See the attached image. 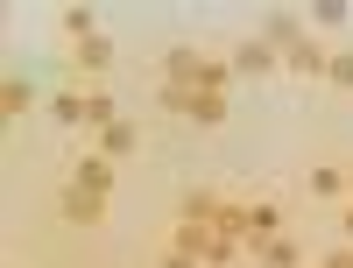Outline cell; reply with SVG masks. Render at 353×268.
Returning <instances> with one entry per match:
<instances>
[{
  "label": "cell",
  "instance_id": "8992f818",
  "mask_svg": "<svg viewBox=\"0 0 353 268\" xmlns=\"http://www.w3.org/2000/svg\"><path fill=\"white\" fill-rule=\"evenodd\" d=\"M325 64H332V43H318V36H304L297 50L283 56V71L290 78H311V85H325Z\"/></svg>",
  "mask_w": 353,
  "mask_h": 268
},
{
  "label": "cell",
  "instance_id": "ba28073f",
  "mask_svg": "<svg viewBox=\"0 0 353 268\" xmlns=\"http://www.w3.org/2000/svg\"><path fill=\"white\" fill-rule=\"evenodd\" d=\"M219 212H226V191H219V184H191L176 219H191V226H219Z\"/></svg>",
  "mask_w": 353,
  "mask_h": 268
},
{
  "label": "cell",
  "instance_id": "30bf717a",
  "mask_svg": "<svg viewBox=\"0 0 353 268\" xmlns=\"http://www.w3.org/2000/svg\"><path fill=\"white\" fill-rule=\"evenodd\" d=\"M64 176H71L78 191H99V198H113V163L99 156V148H92V156H71V169H64Z\"/></svg>",
  "mask_w": 353,
  "mask_h": 268
},
{
  "label": "cell",
  "instance_id": "52a82bcc",
  "mask_svg": "<svg viewBox=\"0 0 353 268\" xmlns=\"http://www.w3.org/2000/svg\"><path fill=\"white\" fill-rule=\"evenodd\" d=\"M92 148H99L106 163H128L134 148H141V121H128V113H121L113 127H99V134H92Z\"/></svg>",
  "mask_w": 353,
  "mask_h": 268
},
{
  "label": "cell",
  "instance_id": "603a6c76",
  "mask_svg": "<svg viewBox=\"0 0 353 268\" xmlns=\"http://www.w3.org/2000/svg\"><path fill=\"white\" fill-rule=\"evenodd\" d=\"M346 205H353V169H346Z\"/></svg>",
  "mask_w": 353,
  "mask_h": 268
},
{
  "label": "cell",
  "instance_id": "4fadbf2b",
  "mask_svg": "<svg viewBox=\"0 0 353 268\" xmlns=\"http://www.w3.org/2000/svg\"><path fill=\"white\" fill-rule=\"evenodd\" d=\"M346 21H353L346 0H311V8H304V28H311V36H339Z\"/></svg>",
  "mask_w": 353,
  "mask_h": 268
},
{
  "label": "cell",
  "instance_id": "6da1fadb",
  "mask_svg": "<svg viewBox=\"0 0 353 268\" xmlns=\"http://www.w3.org/2000/svg\"><path fill=\"white\" fill-rule=\"evenodd\" d=\"M71 50V85H106V71H113V36L99 28V36H85V43H64Z\"/></svg>",
  "mask_w": 353,
  "mask_h": 268
},
{
  "label": "cell",
  "instance_id": "e0dca14e",
  "mask_svg": "<svg viewBox=\"0 0 353 268\" xmlns=\"http://www.w3.org/2000/svg\"><path fill=\"white\" fill-rule=\"evenodd\" d=\"M57 28H64V43H85V36H99V14L78 0V8H57Z\"/></svg>",
  "mask_w": 353,
  "mask_h": 268
},
{
  "label": "cell",
  "instance_id": "7c38bea8",
  "mask_svg": "<svg viewBox=\"0 0 353 268\" xmlns=\"http://www.w3.org/2000/svg\"><path fill=\"white\" fill-rule=\"evenodd\" d=\"M43 92H36V78H21V71H8V78H0V113H8V121H21V113L28 106H36Z\"/></svg>",
  "mask_w": 353,
  "mask_h": 268
},
{
  "label": "cell",
  "instance_id": "5b68a950",
  "mask_svg": "<svg viewBox=\"0 0 353 268\" xmlns=\"http://www.w3.org/2000/svg\"><path fill=\"white\" fill-rule=\"evenodd\" d=\"M283 71V56L261 43V36H248V43H233V78H276Z\"/></svg>",
  "mask_w": 353,
  "mask_h": 268
},
{
  "label": "cell",
  "instance_id": "277c9868",
  "mask_svg": "<svg viewBox=\"0 0 353 268\" xmlns=\"http://www.w3.org/2000/svg\"><path fill=\"white\" fill-rule=\"evenodd\" d=\"M254 36L269 43L276 56H290V50H297V43L311 36V28H304V14H297V8H269V14H261V28H254Z\"/></svg>",
  "mask_w": 353,
  "mask_h": 268
},
{
  "label": "cell",
  "instance_id": "8fae6325",
  "mask_svg": "<svg viewBox=\"0 0 353 268\" xmlns=\"http://www.w3.org/2000/svg\"><path fill=\"white\" fill-rule=\"evenodd\" d=\"M248 261H261V268H304V240H290V233H276V240L248 247Z\"/></svg>",
  "mask_w": 353,
  "mask_h": 268
},
{
  "label": "cell",
  "instance_id": "9a60e30c",
  "mask_svg": "<svg viewBox=\"0 0 353 268\" xmlns=\"http://www.w3.org/2000/svg\"><path fill=\"white\" fill-rule=\"evenodd\" d=\"M113 121H121V99H113L106 85H85V127L99 134V127H113Z\"/></svg>",
  "mask_w": 353,
  "mask_h": 268
},
{
  "label": "cell",
  "instance_id": "7a4b0ae2",
  "mask_svg": "<svg viewBox=\"0 0 353 268\" xmlns=\"http://www.w3.org/2000/svg\"><path fill=\"white\" fill-rule=\"evenodd\" d=\"M283 191H254L248 198V219H241V247H261V240H276L283 233Z\"/></svg>",
  "mask_w": 353,
  "mask_h": 268
},
{
  "label": "cell",
  "instance_id": "ffe728a7",
  "mask_svg": "<svg viewBox=\"0 0 353 268\" xmlns=\"http://www.w3.org/2000/svg\"><path fill=\"white\" fill-rule=\"evenodd\" d=\"M318 268H353V240H332L325 254H318Z\"/></svg>",
  "mask_w": 353,
  "mask_h": 268
},
{
  "label": "cell",
  "instance_id": "44dd1931",
  "mask_svg": "<svg viewBox=\"0 0 353 268\" xmlns=\"http://www.w3.org/2000/svg\"><path fill=\"white\" fill-rule=\"evenodd\" d=\"M156 268H205V261H198V254H176V247H163V254H156Z\"/></svg>",
  "mask_w": 353,
  "mask_h": 268
},
{
  "label": "cell",
  "instance_id": "2e32d148",
  "mask_svg": "<svg viewBox=\"0 0 353 268\" xmlns=\"http://www.w3.org/2000/svg\"><path fill=\"white\" fill-rule=\"evenodd\" d=\"M163 247H176V254H198V261H205V247H212V226H191V219H176Z\"/></svg>",
  "mask_w": 353,
  "mask_h": 268
},
{
  "label": "cell",
  "instance_id": "ac0fdd59",
  "mask_svg": "<svg viewBox=\"0 0 353 268\" xmlns=\"http://www.w3.org/2000/svg\"><path fill=\"white\" fill-rule=\"evenodd\" d=\"M50 121L57 127H85V85H64V92L50 99Z\"/></svg>",
  "mask_w": 353,
  "mask_h": 268
},
{
  "label": "cell",
  "instance_id": "9c48e42d",
  "mask_svg": "<svg viewBox=\"0 0 353 268\" xmlns=\"http://www.w3.org/2000/svg\"><path fill=\"white\" fill-rule=\"evenodd\" d=\"M198 78H205V50H198V43L163 50V85H198Z\"/></svg>",
  "mask_w": 353,
  "mask_h": 268
},
{
  "label": "cell",
  "instance_id": "7402d4cb",
  "mask_svg": "<svg viewBox=\"0 0 353 268\" xmlns=\"http://www.w3.org/2000/svg\"><path fill=\"white\" fill-rule=\"evenodd\" d=\"M339 240H353V205H339Z\"/></svg>",
  "mask_w": 353,
  "mask_h": 268
},
{
  "label": "cell",
  "instance_id": "3957f363",
  "mask_svg": "<svg viewBox=\"0 0 353 268\" xmlns=\"http://www.w3.org/2000/svg\"><path fill=\"white\" fill-rule=\"evenodd\" d=\"M57 219L92 233V226H106V198H99V191H78L71 176H64V184H57Z\"/></svg>",
  "mask_w": 353,
  "mask_h": 268
},
{
  "label": "cell",
  "instance_id": "5bb4252c",
  "mask_svg": "<svg viewBox=\"0 0 353 268\" xmlns=\"http://www.w3.org/2000/svg\"><path fill=\"white\" fill-rule=\"evenodd\" d=\"M304 191H311L318 205H346V169H332V163H318V169H304Z\"/></svg>",
  "mask_w": 353,
  "mask_h": 268
},
{
  "label": "cell",
  "instance_id": "d6986e66",
  "mask_svg": "<svg viewBox=\"0 0 353 268\" xmlns=\"http://www.w3.org/2000/svg\"><path fill=\"white\" fill-rule=\"evenodd\" d=\"M325 92H332V99H353V50H332V64H325Z\"/></svg>",
  "mask_w": 353,
  "mask_h": 268
}]
</instances>
